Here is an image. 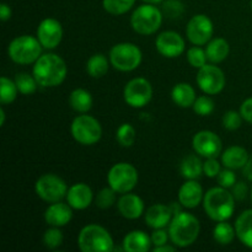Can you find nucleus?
<instances>
[{
	"instance_id": "11",
	"label": "nucleus",
	"mask_w": 252,
	"mask_h": 252,
	"mask_svg": "<svg viewBox=\"0 0 252 252\" xmlns=\"http://www.w3.org/2000/svg\"><path fill=\"white\" fill-rule=\"evenodd\" d=\"M125 102L132 108H143L152 101L153 86L145 78H134L123 89Z\"/></svg>"
},
{
	"instance_id": "23",
	"label": "nucleus",
	"mask_w": 252,
	"mask_h": 252,
	"mask_svg": "<svg viewBox=\"0 0 252 252\" xmlns=\"http://www.w3.org/2000/svg\"><path fill=\"white\" fill-rule=\"evenodd\" d=\"M250 157H249L248 150L240 145H233L229 147L221 153V164L224 167H228L231 170H239L243 169L249 161Z\"/></svg>"
},
{
	"instance_id": "19",
	"label": "nucleus",
	"mask_w": 252,
	"mask_h": 252,
	"mask_svg": "<svg viewBox=\"0 0 252 252\" xmlns=\"http://www.w3.org/2000/svg\"><path fill=\"white\" fill-rule=\"evenodd\" d=\"M117 208L121 216L129 220L140 218L145 213L144 201L138 194L130 193V192L123 193L118 198Z\"/></svg>"
},
{
	"instance_id": "28",
	"label": "nucleus",
	"mask_w": 252,
	"mask_h": 252,
	"mask_svg": "<svg viewBox=\"0 0 252 252\" xmlns=\"http://www.w3.org/2000/svg\"><path fill=\"white\" fill-rule=\"evenodd\" d=\"M180 172L186 180H197L203 174V161L199 155L189 154L182 159L180 164Z\"/></svg>"
},
{
	"instance_id": "24",
	"label": "nucleus",
	"mask_w": 252,
	"mask_h": 252,
	"mask_svg": "<svg viewBox=\"0 0 252 252\" xmlns=\"http://www.w3.org/2000/svg\"><path fill=\"white\" fill-rule=\"evenodd\" d=\"M171 98L174 103L179 107H192L196 101L197 95L193 86L189 83H179L172 88Z\"/></svg>"
},
{
	"instance_id": "46",
	"label": "nucleus",
	"mask_w": 252,
	"mask_h": 252,
	"mask_svg": "<svg viewBox=\"0 0 252 252\" xmlns=\"http://www.w3.org/2000/svg\"><path fill=\"white\" fill-rule=\"evenodd\" d=\"M11 7H10L6 2H2V4L0 5V19H1V21H9V20L11 19Z\"/></svg>"
},
{
	"instance_id": "50",
	"label": "nucleus",
	"mask_w": 252,
	"mask_h": 252,
	"mask_svg": "<svg viewBox=\"0 0 252 252\" xmlns=\"http://www.w3.org/2000/svg\"><path fill=\"white\" fill-rule=\"evenodd\" d=\"M142 1L147 2V4H154V5H157V4H159V2L164 1V0H142Z\"/></svg>"
},
{
	"instance_id": "38",
	"label": "nucleus",
	"mask_w": 252,
	"mask_h": 252,
	"mask_svg": "<svg viewBox=\"0 0 252 252\" xmlns=\"http://www.w3.org/2000/svg\"><path fill=\"white\" fill-rule=\"evenodd\" d=\"M187 61H189V65L193 66V68L199 69L202 66H204L207 64V53L206 49L202 48L201 46H192L191 48H189L187 51Z\"/></svg>"
},
{
	"instance_id": "29",
	"label": "nucleus",
	"mask_w": 252,
	"mask_h": 252,
	"mask_svg": "<svg viewBox=\"0 0 252 252\" xmlns=\"http://www.w3.org/2000/svg\"><path fill=\"white\" fill-rule=\"evenodd\" d=\"M111 65L110 58L102 53H96L91 56L86 62V73L94 79H100L107 74Z\"/></svg>"
},
{
	"instance_id": "1",
	"label": "nucleus",
	"mask_w": 252,
	"mask_h": 252,
	"mask_svg": "<svg viewBox=\"0 0 252 252\" xmlns=\"http://www.w3.org/2000/svg\"><path fill=\"white\" fill-rule=\"evenodd\" d=\"M32 74L42 88H57L65 80L68 66L65 61L58 54H42L34 62Z\"/></svg>"
},
{
	"instance_id": "49",
	"label": "nucleus",
	"mask_w": 252,
	"mask_h": 252,
	"mask_svg": "<svg viewBox=\"0 0 252 252\" xmlns=\"http://www.w3.org/2000/svg\"><path fill=\"white\" fill-rule=\"evenodd\" d=\"M5 118H6V113H5L4 108H0V127L5 125Z\"/></svg>"
},
{
	"instance_id": "44",
	"label": "nucleus",
	"mask_w": 252,
	"mask_h": 252,
	"mask_svg": "<svg viewBox=\"0 0 252 252\" xmlns=\"http://www.w3.org/2000/svg\"><path fill=\"white\" fill-rule=\"evenodd\" d=\"M231 193H233L234 198H235L236 201H244L249 194L248 185L244 181L235 182V185L231 187Z\"/></svg>"
},
{
	"instance_id": "8",
	"label": "nucleus",
	"mask_w": 252,
	"mask_h": 252,
	"mask_svg": "<svg viewBox=\"0 0 252 252\" xmlns=\"http://www.w3.org/2000/svg\"><path fill=\"white\" fill-rule=\"evenodd\" d=\"M71 137L81 145H94L102 138V127L95 117L90 115H79L70 125Z\"/></svg>"
},
{
	"instance_id": "36",
	"label": "nucleus",
	"mask_w": 252,
	"mask_h": 252,
	"mask_svg": "<svg viewBox=\"0 0 252 252\" xmlns=\"http://www.w3.org/2000/svg\"><path fill=\"white\" fill-rule=\"evenodd\" d=\"M194 112L198 116H202V117H206V116L212 115L216 110V103L212 100V97L209 95H202L198 96L194 101L193 106H192Z\"/></svg>"
},
{
	"instance_id": "13",
	"label": "nucleus",
	"mask_w": 252,
	"mask_h": 252,
	"mask_svg": "<svg viewBox=\"0 0 252 252\" xmlns=\"http://www.w3.org/2000/svg\"><path fill=\"white\" fill-rule=\"evenodd\" d=\"M214 34V25L211 17L204 14H197L189 19L186 27L187 39L194 46H204Z\"/></svg>"
},
{
	"instance_id": "37",
	"label": "nucleus",
	"mask_w": 252,
	"mask_h": 252,
	"mask_svg": "<svg viewBox=\"0 0 252 252\" xmlns=\"http://www.w3.org/2000/svg\"><path fill=\"white\" fill-rule=\"evenodd\" d=\"M43 245L46 246L49 250H54V249L59 248V246L63 244L64 236L63 233L61 231V229L57 228V226H52V228L47 229L43 234Z\"/></svg>"
},
{
	"instance_id": "16",
	"label": "nucleus",
	"mask_w": 252,
	"mask_h": 252,
	"mask_svg": "<svg viewBox=\"0 0 252 252\" xmlns=\"http://www.w3.org/2000/svg\"><path fill=\"white\" fill-rule=\"evenodd\" d=\"M36 36L43 48L54 49L61 44L63 39V27L57 19L47 17L39 22Z\"/></svg>"
},
{
	"instance_id": "22",
	"label": "nucleus",
	"mask_w": 252,
	"mask_h": 252,
	"mask_svg": "<svg viewBox=\"0 0 252 252\" xmlns=\"http://www.w3.org/2000/svg\"><path fill=\"white\" fill-rule=\"evenodd\" d=\"M152 245V238L143 230L129 231L122 241L123 251L126 252H147Z\"/></svg>"
},
{
	"instance_id": "45",
	"label": "nucleus",
	"mask_w": 252,
	"mask_h": 252,
	"mask_svg": "<svg viewBox=\"0 0 252 252\" xmlns=\"http://www.w3.org/2000/svg\"><path fill=\"white\" fill-rule=\"evenodd\" d=\"M240 113L243 116L244 121L252 125V97L246 98L240 106Z\"/></svg>"
},
{
	"instance_id": "14",
	"label": "nucleus",
	"mask_w": 252,
	"mask_h": 252,
	"mask_svg": "<svg viewBox=\"0 0 252 252\" xmlns=\"http://www.w3.org/2000/svg\"><path fill=\"white\" fill-rule=\"evenodd\" d=\"M192 148L194 153L202 158H218L223 150L220 137L212 130H199L192 138Z\"/></svg>"
},
{
	"instance_id": "7",
	"label": "nucleus",
	"mask_w": 252,
	"mask_h": 252,
	"mask_svg": "<svg viewBox=\"0 0 252 252\" xmlns=\"http://www.w3.org/2000/svg\"><path fill=\"white\" fill-rule=\"evenodd\" d=\"M111 65L120 71H133L142 64L143 53L137 44L132 42H121L111 48Z\"/></svg>"
},
{
	"instance_id": "15",
	"label": "nucleus",
	"mask_w": 252,
	"mask_h": 252,
	"mask_svg": "<svg viewBox=\"0 0 252 252\" xmlns=\"http://www.w3.org/2000/svg\"><path fill=\"white\" fill-rule=\"evenodd\" d=\"M157 51L165 58H177L186 51L185 38L176 31H164L155 39Z\"/></svg>"
},
{
	"instance_id": "6",
	"label": "nucleus",
	"mask_w": 252,
	"mask_h": 252,
	"mask_svg": "<svg viewBox=\"0 0 252 252\" xmlns=\"http://www.w3.org/2000/svg\"><path fill=\"white\" fill-rule=\"evenodd\" d=\"M162 24L161 10L154 4H143L133 11L130 16V26L137 33L150 36L158 32Z\"/></svg>"
},
{
	"instance_id": "43",
	"label": "nucleus",
	"mask_w": 252,
	"mask_h": 252,
	"mask_svg": "<svg viewBox=\"0 0 252 252\" xmlns=\"http://www.w3.org/2000/svg\"><path fill=\"white\" fill-rule=\"evenodd\" d=\"M150 238H152V243H153V246H154V248L155 246L165 245V244H167V240L170 239L169 231L165 230V228L154 229V231L152 233Z\"/></svg>"
},
{
	"instance_id": "47",
	"label": "nucleus",
	"mask_w": 252,
	"mask_h": 252,
	"mask_svg": "<svg viewBox=\"0 0 252 252\" xmlns=\"http://www.w3.org/2000/svg\"><path fill=\"white\" fill-rule=\"evenodd\" d=\"M244 176L249 180V181H252V158L249 159V161L246 162L245 166L243 167Z\"/></svg>"
},
{
	"instance_id": "34",
	"label": "nucleus",
	"mask_w": 252,
	"mask_h": 252,
	"mask_svg": "<svg viewBox=\"0 0 252 252\" xmlns=\"http://www.w3.org/2000/svg\"><path fill=\"white\" fill-rule=\"evenodd\" d=\"M135 0H102V6L108 14L120 16L125 15L134 6Z\"/></svg>"
},
{
	"instance_id": "12",
	"label": "nucleus",
	"mask_w": 252,
	"mask_h": 252,
	"mask_svg": "<svg viewBox=\"0 0 252 252\" xmlns=\"http://www.w3.org/2000/svg\"><path fill=\"white\" fill-rule=\"evenodd\" d=\"M196 81L198 88L207 95H218L224 90L226 84L224 71L213 63L206 64L198 69Z\"/></svg>"
},
{
	"instance_id": "2",
	"label": "nucleus",
	"mask_w": 252,
	"mask_h": 252,
	"mask_svg": "<svg viewBox=\"0 0 252 252\" xmlns=\"http://www.w3.org/2000/svg\"><path fill=\"white\" fill-rule=\"evenodd\" d=\"M167 231L170 240L176 248H189L198 239L201 223L196 216L182 211L172 217Z\"/></svg>"
},
{
	"instance_id": "33",
	"label": "nucleus",
	"mask_w": 252,
	"mask_h": 252,
	"mask_svg": "<svg viewBox=\"0 0 252 252\" xmlns=\"http://www.w3.org/2000/svg\"><path fill=\"white\" fill-rule=\"evenodd\" d=\"M135 139H137V132L130 123H122L116 130V140L121 147H132Z\"/></svg>"
},
{
	"instance_id": "32",
	"label": "nucleus",
	"mask_w": 252,
	"mask_h": 252,
	"mask_svg": "<svg viewBox=\"0 0 252 252\" xmlns=\"http://www.w3.org/2000/svg\"><path fill=\"white\" fill-rule=\"evenodd\" d=\"M15 83H16L20 94H22V95H32V94L36 93L37 88L39 86V84L37 83L33 74L29 73L16 74V76H15Z\"/></svg>"
},
{
	"instance_id": "26",
	"label": "nucleus",
	"mask_w": 252,
	"mask_h": 252,
	"mask_svg": "<svg viewBox=\"0 0 252 252\" xmlns=\"http://www.w3.org/2000/svg\"><path fill=\"white\" fill-rule=\"evenodd\" d=\"M206 53L208 62L213 64L221 63V62L228 58L229 53H230V44L223 37L212 38L207 43Z\"/></svg>"
},
{
	"instance_id": "31",
	"label": "nucleus",
	"mask_w": 252,
	"mask_h": 252,
	"mask_svg": "<svg viewBox=\"0 0 252 252\" xmlns=\"http://www.w3.org/2000/svg\"><path fill=\"white\" fill-rule=\"evenodd\" d=\"M15 80H11L7 76H1L0 78V102L1 105H10L14 102L19 94Z\"/></svg>"
},
{
	"instance_id": "30",
	"label": "nucleus",
	"mask_w": 252,
	"mask_h": 252,
	"mask_svg": "<svg viewBox=\"0 0 252 252\" xmlns=\"http://www.w3.org/2000/svg\"><path fill=\"white\" fill-rule=\"evenodd\" d=\"M236 236L235 225H231L228 220L218 221L213 229V239L220 245H229L234 241Z\"/></svg>"
},
{
	"instance_id": "25",
	"label": "nucleus",
	"mask_w": 252,
	"mask_h": 252,
	"mask_svg": "<svg viewBox=\"0 0 252 252\" xmlns=\"http://www.w3.org/2000/svg\"><path fill=\"white\" fill-rule=\"evenodd\" d=\"M236 238L246 248L252 249V208L244 211L235 221Z\"/></svg>"
},
{
	"instance_id": "52",
	"label": "nucleus",
	"mask_w": 252,
	"mask_h": 252,
	"mask_svg": "<svg viewBox=\"0 0 252 252\" xmlns=\"http://www.w3.org/2000/svg\"><path fill=\"white\" fill-rule=\"evenodd\" d=\"M250 7H251V10H252V0H251V2H250Z\"/></svg>"
},
{
	"instance_id": "9",
	"label": "nucleus",
	"mask_w": 252,
	"mask_h": 252,
	"mask_svg": "<svg viewBox=\"0 0 252 252\" xmlns=\"http://www.w3.org/2000/svg\"><path fill=\"white\" fill-rule=\"evenodd\" d=\"M138 180V170L129 162H118L108 170V186L112 187L120 194L132 192L137 186Z\"/></svg>"
},
{
	"instance_id": "5",
	"label": "nucleus",
	"mask_w": 252,
	"mask_h": 252,
	"mask_svg": "<svg viewBox=\"0 0 252 252\" xmlns=\"http://www.w3.org/2000/svg\"><path fill=\"white\" fill-rule=\"evenodd\" d=\"M43 46L37 36L22 34L12 39L7 47V56L14 63L27 65L34 64V62L42 56Z\"/></svg>"
},
{
	"instance_id": "27",
	"label": "nucleus",
	"mask_w": 252,
	"mask_h": 252,
	"mask_svg": "<svg viewBox=\"0 0 252 252\" xmlns=\"http://www.w3.org/2000/svg\"><path fill=\"white\" fill-rule=\"evenodd\" d=\"M93 103L94 98L91 93L83 88L75 89L69 95V105L78 113H88L93 108Z\"/></svg>"
},
{
	"instance_id": "41",
	"label": "nucleus",
	"mask_w": 252,
	"mask_h": 252,
	"mask_svg": "<svg viewBox=\"0 0 252 252\" xmlns=\"http://www.w3.org/2000/svg\"><path fill=\"white\" fill-rule=\"evenodd\" d=\"M217 179H218L219 186L224 187V189H231L236 182V175L234 170L225 167V169H223L219 172Z\"/></svg>"
},
{
	"instance_id": "4",
	"label": "nucleus",
	"mask_w": 252,
	"mask_h": 252,
	"mask_svg": "<svg viewBox=\"0 0 252 252\" xmlns=\"http://www.w3.org/2000/svg\"><path fill=\"white\" fill-rule=\"evenodd\" d=\"M115 243L107 229L98 224H88L78 235V246L83 252L113 251Z\"/></svg>"
},
{
	"instance_id": "42",
	"label": "nucleus",
	"mask_w": 252,
	"mask_h": 252,
	"mask_svg": "<svg viewBox=\"0 0 252 252\" xmlns=\"http://www.w3.org/2000/svg\"><path fill=\"white\" fill-rule=\"evenodd\" d=\"M164 11L169 17H180L184 12V5L180 0H167L164 2Z\"/></svg>"
},
{
	"instance_id": "48",
	"label": "nucleus",
	"mask_w": 252,
	"mask_h": 252,
	"mask_svg": "<svg viewBox=\"0 0 252 252\" xmlns=\"http://www.w3.org/2000/svg\"><path fill=\"white\" fill-rule=\"evenodd\" d=\"M175 250H176V248H175V246L167 245V244H165V245H161V246H155V248H153V252H174Z\"/></svg>"
},
{
	"instance_id": "51",
	"label": "nucleus",
	"mask_w": 252,
	"mask_h": 252,
	"mask_svg": "<svg viewBox=\"0 0 252 252\" xmlns=\"http://www.w3.org/2000/svg\"><path fill=\"white\" fill-rule=\"evenodd\" d=\"M250 197H251V202H252V186H251V191H250Z\"/></svg>"
},
{
	"instance_id": "3",
	"label": "nucleus",
	"mask_w": 252,
	"mask_h": 252,
	"mask_svg": "<svg viewBox=\"0 0 252 252\" xmlns=\"http://www.w3.org/2000/svg\"><path fill=\"white\" fill-rule=\"evenodd\" d=\"M235 202L233 193L228 189L218 186L208 189L204 193L203 204L204 212L207 216L214 221L229 220L235 212Z\"/></svg>"
},
{
	"instance_id": "10",
	"label": "nucleus",
	"mask_w": 252,
	"mask_h": 252,
	"mask_svg": "<svg viewBox=\"0 0 252 252\" xmlns=\"http://www.w3.org/2000/svg\"><path fill=\"white\" fill-rule=\"evenodd\" d=\"M68 185L56 174H44L37 179L34 192L42 201L47 203H56L63 201L68 193Z\"/></svg>"
},
{
	"instance_id": "39",
	"label": "nucleus",
	"mask_w": 252,
	"mask_h": 252,
	"mask_svg": "<svg viewBox=\"0 0 252 252\" xmlns=\"http://www.w3.org/2000/svg\"><path fill=\"white\" fill-rule=\"evenodd\" d=\"M243 116H241L240 111H234L229 110L224 113L223 118H221V123H223V127L226 130H236L241 127L243 125Z\"/></svg>"
},
{
	"instance_id": "17",
	"label": "nucleus",
	"mask_w": 252,
	"mask_h": 252,
	"mask_svg": "<svg viewBox=\"0 0 252 252\" xmlns=\"http://www.w3.org/2000/svg\"><path fill=\"white\" fill-rule=\"evenodd\" d=\"M177 198H179L180 203L184 206V208H197L203 202V187L196 180H186L180 187Z\"/></svg>"
},
{
	"instance_id": "20",
	"label": "nucleus",
	"mask_w": 252,
	"mask_h": 252,
	"mask_svg": "<svg viewBox=\"0 0 252 252\" xmlns=\"http://www.w3.org/2000/svg\"><path fill=\"white\" fill-rule=\"evenodd\" d=\"M71 219H73V208L68 203H63L62 201L51 203L44 211V221L49 226L62 228L70 223Z\"/></svg>"
},
{
	"instance_id": "21",
	"label": "nucleus",
	"mask_w": 252,
	"mask_h": 252,
	"mask_svg": "<svg viewBox=\"0 0 252 252\" xmlns=\"http://www.w3.org/2000/svg\"><path fill=\"white\" fill-rule=\"evenodd\" d=\"M172 217H174V214H172L170 206L161 203L153 204L144 213L145 224L152 229L166 228V226H169Z\"/></svg>"
},
{
	"instance_id": "40",
	"label": "nucleus",
	"mask_w": 252,
	"mask_h": 252,
	"mask_svg": "<svg viewBox=\"0 0 252 252\" xmlns=\"http://www.w3.org/2000/svg\"><path fill=\"white\" fill-rule=\"evenodd\" d=\"M221 171V164L217 158H208L203 161V174L209 179L218 177L219 172Z\"/></svg>"
},
{
	"instance_id": "35",
	"label": "nucleus",
	"mask_w": 252,
	"mask_h": 252,
	"mask_svg": "<svg viewBox=\"0 0 252 252\" xmlns=\"http://www.w3.org/2000/svg\"><path fill=\"white\" fill-rule=\"evenodd\" d=\"M117 202V192L112 187H105L100 189L97 196L95 197L96 207L100 209H108Z\"/></svg>"
},
{
	"instance_id": "18",
	"label": "nucleus",
	"mask_w": 252,
	"mask_h": 252,
	"mask_svg": "<svg viewBox=\"0 0 252 252\" xmlns=\"http://www.w3.org/2000/svg\"><path fill=\"white\" fill-rule=\"evenodd\" d=\"M65 199L66 203L73 209L84 211L93 203L94 192L89 185L79 182V184H74L69 187Z\"/></svg>"
}]
</instances>
